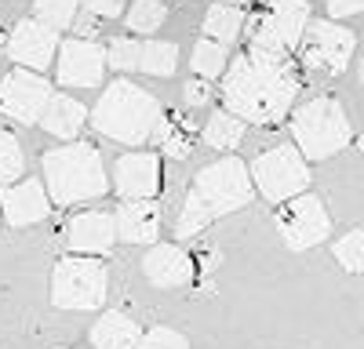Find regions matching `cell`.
Wrapping results in <instances>:
<instances>
[{
  "instance_id": "obj_12",
  "label": "cell",
  "mask_w": 364,
  "mask_h": 349,
  "mask_svg": "<svg viewBox=\"0 0 364 349\" xmlns=\"http://www.w3.org/2000/svg\"><path fill=\"white\" fill-rule=\"evenodd\" d=\"M106 66L117 73H146V77H175L178 48L171 40H135L117 37L106 48Z\"/></svg>"
},
{
  "instance_id": "obj_22",
  "label": "cell",
  "mask_w": 364,
  "mask_h": 349,
  "mask_svg": "<svg viewBox=\"0 0 364 349\" xmlns=\"http://www.w3.org/2000/svg\"><path fill=\"white\" fill-rule=\"evenodd\" d=\"M139 338L142 324L124 309H106L91 328V345L95 349H139Z\"/></svg>"
},
{
  "instance_id": "obj_40",
  "label": "cell",
  "mask_w": 364,
  "mask_h": 349,
  "mask_svg": "<svg viewBox=\"0 0 364 349\" xmlns=\"http://www.w3.org/2000/svg\"><path fill=\"white\" fill-rule=\"evenodd\" d=\"M0 222H4V215H0Z\"/></svg>"
},
{
  "instance_id": "obj_14",
  "label": "cell",
  "mask_w": 364,
  "mask_h": 349,
  "mask_svg": "<svg viewBox=\"0 0 364 349\" xmlns=\"http://www.w3.org/2000/svg\"><path fill=\"white\" fill-rule=\"evenodd\" d=\"M109 189L117 200H157L164 193V164L161 153H124L117 157Z\"/></svg>"
},
{
  "instance_id": "obj_16",
  "label": "cell",
  "mask_w": 364,
  "mask_h": 349,
  "mask_svg": "<svg viewBox=\"0 0 364 349\" xmlns=\"http://www.w3.org/2000/svg\"><path fill=\"white\" fill-rule=\"evenodd\" d=\"M142 277L161 291H178V287L197 284V266H193V255L186 248L157 240L142 255Z\"/></svg>"
},
{
  "instance_id": "obj_23",
  "label": "cell",
  "mask_w": 364,
  "mask_h": 349,
  "mask_svg": "<svg viewBox=\"0 0 364 349\" xmlns=\"http://www.w3.org/2000/svg\"><path fill=\"white\" fill-rule=\"evenodd\" d=\"M245 121H240L237 113H230L226 106L223 109H215L204 121V128H200V142L204 145H211V150H219V153H233L240 142H245Z\"/></svg>"
},
{
  "instance_id": "obj_6",
  "label": "cell",
  "mask_w": 364,
  "mask_h": 349,
  "mask_svg": "<svg viewBox=\"0 0 364 349\" xmlns=\"http://www.w3.org/2000/svg\"><path fill=\"white\" fill-rule=\"evenodd\" d=\"M106 295H109V270L102 258L66 251L51 266V306L55 309L87 313V309H99Z\"/></svg>"
},
{
  "instance_id": "obj_29",
  "label": "cell",
  "mask_w": 364,
  "mask_h": 349,
  "mask_svg": "<svg viewBox=\"0 0 364 349\" xmlns=\"http://www.w3.org/2000/svg\"><path fill=\"white\" fill-rule=\"evenodd\" d=\"M77 11H80V0H33V15H37L41 22L55 26L58 33L73 26Z\"/></svg>"
},
{
  "instance_id": "obj_25",
  "label": "cell",
  "mask_w": 364,
  "mask_h": 349,
  "mask_svg": "<svg viewBox=\"0 0 364 349\" xmlns=\"http://www.w3.org/2000/svg\"><path fill=\"white\" fill-rule=\"evenodd\" d=\"M190 66H193V73L204 77V80H219V77L226 73V66H230V44L211 40V37H200V40L193 44Z\"/></svg>"
},
{
  "instance_id": "obj_2",
  "label": "cell",
  "mask_w": 364,
  "mask_h": 349,
  "mask_svg": "<svg viewBox=\"0 0 364 349\" xmlns=\"http://www.w3.org/2000/svg\"><path fill=\"white\" fill-rule=\"evenodd\" d=\"M252 200H255V186H252V171L245 160L233 153L211 160L193 174V186L178 211L175 237L178 240L204 237V229H211L219 218H226L233 211H245Z\"/></svg>"
},
{
  "instance_id": "obj_13",
  "label": "cell",
  "mask_w": 364,
  "mask_h": 349,
  "mask_svg": "<svg viewBox=\"0 0 364 349\" xmlns=\"http://www.w3.org/2000/svg\"><path fill=\"white\" fill-rule=\"evenodd\" d=\"M55 80L58 87H73V92H87L99 87L106 77V48L99 40H84V37H66L58 44L55 55Z\"/></svg>"
},
{
  "instance_id": "obj_17",
  "label": "cell",
  "mask_w": 364,
  "mask_h": 349,
  "mask_svg": "<svg viewBox=\"0 0 364 349\" xmlns=\"http://www.w3.org/2000/svg\"><path fill=\"white\" fill-rule=\"evenodd\" d=\"M51 196L44 179H15L11 186L0 189V215H4V226L11 229H26L37 226L51 215Z\"/></svg>"
},
{
  "instance_id": "obj_15",
  "label": "cell",
  "mask_w": 364,
  "mask_h": 349,
  "mask_svg": "<svg viewBox=\"0 0 364 349\" xmlns=\"http://www.w3.org/2000/svg\"><path fill=\"white\" fill-rule=\"evenodd\" d=\"M58 44H63V40H58V29L48 26V22H41V18L33 15V18L15 22V29L8 33V48H4V55L11 58L15 66H26V70L44 73V70L55 66Z\"/></svg>"
},
{
  "instance_id": "obj_37",
  "label": "cell",
  "mask_w": 364,
  "mask_h": 349,
  "mask_svg": "<svg viewBox=\"0 0 364 349\" xmlns=\"http://www.w3.org/2000/svg\"><path fill=\"white\" fill-rule=\"evenodd\" d=\"M357 150H360V153H364V135H360V138H357Z\"/></svg>"
},
{
  "instance_id": "obj_32",
  "label": "cell",
  "mask_w": 364,
  "mask_h": 349,
  "mask_svg": "<svg viewBox=\"0 0 364 349\" xmlns=\"http://www.w3.org/2000/svg\"><path fill=\"white\" fill-rule=\"evenodd\" d=\"M80 8L91 11V15H99L102 22H109V18H120V15H124L128 0H80Z\"/></svg>"
},
{
  "instance_id": "obj_4",
  "label": "cell",
  "mask_w": 364,
  "mask_h": 349,
  "mask_svg": "<svg viewBox=\"0 0 364 349\" xmlns=\"http://www.w3.org/2000/svg\"><path fill=\"white\" fill-rule=\"evenodd\" d=\"M161 109L164 106L157 102L154 92H146L128 77H117L113 84L102 87L95 109H91V128L120 145H146L154 138Z\"/></svg>"
},
{
  "instance_id": "obj_35",
  "label": "cell",
  "mask_w": 364,
  "mask_h": 349,
  "mask_svg": "<svg viewBox=\"0 0 364 349\" xmlns=\"http://www.w3.org/2000/svg\"><path fill=\"white\" fill-rule=\"evenodd\" d=\"M223 4H233V8H248L252 0H223Z\"/></svg>"
},
{
  "instance_id": "obj_9",
  "label": "cell",
  "mask_w": 364,
  "mask_h": 349,
  "mask_svg": "<svg viewBox=\"0 0 364 349\" xmlns=\"http://www.w3.org/2000/svg\"><path fill=\"white\" fill-rule=\"evenodd\" d=\"M273 229L288 251H310L321 240L331 237V215L324 208V200L310 189H302L281 204H273Z\"/></svg>"
},
{
  "instance_id": "obj_19",
  "label": "cell",
  "mask_w": 364,
  "mask_h": 349,
  "mask_svg": "<svg viewBox=\"0 0 364 349\" xmlns=\"http://www.w3.org/2000/svg\"><path fill=\"white\" fill-rule=\"evenodd\" d=\"M117 218V240L120 244H157L161 240V204L157 200H120V208L113 211Z\"/></svg>"
},
{
  "instance_id": "obj_10",
  "label": "cell",
  "mask_w": 364,
  "mask_h": 349,
  "mask_svg": "<svg viewBox=\"0 0 364 349\" xmlns=\"http://www.w3.org/2000/svg\"><path fill=\"white\" fill-rule=\"evenodd\" d=\"M357 37L346 26H339V18H321L306 26V33L299 40V66L306 73H321V77H343L350 70Z\"/></svg>"
},
{
  "instance_id": "obj_3",
  "label": "cell",
  "mask_w": 364,
  "mask_h": 349,
  "mask_svg": "<svg viewBox=\"0 0 364 349\" xmlns=\"http://www.w3.org/2000/svg\"><path fill=\"white\" fill-rule=\"evenodd\" d=\"M44 186L55 208H77V204L99 200L109 193V171L102 164L99 145L91 142H58L41 157Z\"/></svg>"
},
{
  "instance_id": "obj_34",
  "label": "cell",
  "mask_w": 364,
  "mask_h": 349,
  "mask_svg": "<svg viewBox=\"0 0 364 349\" xmlns=\"http://www.w3.org/2000/svg\"><path fill=\"white\" fill-rule=\"evenodd\" d=\"M328 18H353L364 15V0H324Z\"/></svg>"
},
{
  "instance_id": "obj_20",
  "label": "cell",
  "mask_w": 364,
  "mask_h": 349,
  "mask_svg": "<svg viewBox=\"0 0 364 349\" xmlns=\"http://www.w3.org/2000/svg\"><path fill=\"white\" fill-rule=\"evenodd\" d=\"M149 142H154L164 157L186 160V157H193L197 142H200V124L193 121L186 109H161L154 138H149Z\"/></svg>"
},
{
  "instance_id": "obj_36",
  "label": "cell",
  "mask_w": 364,
  "mask_h": 349,
  "mask_svg": "<svg viewBox=\"0 0 364 349\" xmlns=\"http://www.w3.org/2000/svg\"><path fill=\"white\" fill-rule=\"evenodd\" d=\"M8 48V33H4V29H0V51H4Z\"/></svg>"
},
{
  "instance_id": "obj_27",
  "label": "cell",
  "mask_w": 364,
  "mask_h": 349,
  "mask_svg": "<svg viewBox=\"0 0 364 349\" xmlns=\"http://www.w3.org/2000/svg\"><path fill=\"white\" fill-rule=\"evenodd\" d=\"M22 171H26V153H22L18 135L11 128H0V189L22 179Z\"/></svg>"
},
{
  "instance_id": "obj_1",
  "label": "cell",
  "mask_w": 364,
  "mask_h": 349,
  "mask_svg": "<svg viewBox=\"0 0 364 349\" xmlns=\"http://www.w3.org/2000/svg\"><path fill=\"white\" fill-rule=\"evenodd\" d=\"M302 92V66L291 62V55H266V51H240L219 77V99L230 113L245 124L277 128L295 109Z\"/></svg>"
},
{
  "instance_id": "obj_11",
  "label": "cell",
  "mask_w": 364,
  "mask_h": 349,
  "mask_svg": "<svg viewBox=\"0 0 364 349\" xmlns=\"http://www.w3.org/2000/svg\"><path fill=\"white\" fill-rule=\"evenodd\" d=\"M55 87L44 73L15 66L0 77V116H8L11 124H41V113Z\"/></svg>"
},
{
  "instance_id": "obj_38",
  "label": "cell",
  "mask_w": 364,
  "mask_h": 349,
  "mask_svg": "<svg viewBox=\"0 0 364 349\" xmlns=\"http://www.w3.org/2000/svg\"><path fill=\"white\" fill-rule=\"evenodd\" d=\"M360 87H364V58H360Z\"/></svg>"
},
{
  "instance_id": "obj_33",
  "label": "cell",
  "mask_w": 364,
  "mask_h": 349,
  "mask_svg": "<svg viewBox=\"0 0 364 349\" xmlns=\"http://www.w3.org/2000/svg\"><path fill=\"white\" fill-rule=\"evenodd\" d=\"M70 29H73V33H77V37H84V40H95V37L102 33V18H99V15H91V11H84V8H80Z\"/></svg>"
},
{
  "instance_id": "obj_7",
  "label": "cell",
  "mask_w": 364,
  "mask_h": 349,
  "mask_svg": "<svg viewBox=\"0 0 364 349\" xmlns=\"http://www.w3.org/2000/svg\"><path fill=\"white\" fill-rule=\"evenodd\" d=\"M310 18V0H262V8L245 18V40L266 55H295Z\"/></svg>"
},
{
  "instance_id": "obj_5",
  "label": "cell",
  "mask_w": 364,
  "mask_h": 349,
  "mask_svg": "<svg viewBox=\"0 0 364 349\" xmlns=\"http://www.w3.org/2000/svg\"><path fill=\"white\" fill-rule=\"evenodd\" d=\"M288 128H291V142L299 145V153L306 160H328L353 142L350 113L331 95H317L310 102L295 106L288 113Z\"/></svg>"
},
{
  "instance_id": "obj_18",
  "label": "cell",
  "mask_w": 364,
  "mask_h": 349,
  "mask_svg": "<svg viewBox=\"0 0 364 349\" xmlns=\"http://www.w3.org/2000/svg\"><path fill=\"white\" fill-rule=\"evenodd\" d=\"M63 244L73 255H95L106 258L117 248V218L113 211H77L66 229H63Z\"/></svg>"
},
{
  "instance_id": "obj_8",
  "label": "cell",
  "mask_w": 364,
  "mask_h": 349,
  "mask_svg": "<svg viewBox=\"0 0 364 349\" xmlns=\"http://www.w3.org/2000/svg\"><path fill=\"white\" fill-rule=\"evenodd\" d=\"M252 186H255V196L269 200V204H281L302 189H310L314 174H310V160L299 153L295 142H277L262 150L252 164Z\"/></svg>"
},
{
  "instance_id": "obj_24",
  "label": "cell",
  "mask_w": 364,
  "mask_h": 349,
  "mask_svg": "<svg viewBox=\"0 0 364 349\" xmlns=\"http://www.w3.org/2000/svg\"><path fill=\"white\" fill-rule=\"evenodd\" d=\"M245 18H248V8H233V4H223V0H215V4L204 11L200 33L211 37V40L233 44L237 37H245Z\"/></svg>"
},
{
  "instance_id": "obj_30",
  "label": "cell",
  "mask_w": 364,
  "mask_h": 349,
  "mask_svg": "<svg viewBox=\"0 0 364 349\" xmlns=\"http://www.w3.org/2000/svg\"><path fill=\"white\" fill-rule=\"evenodd\" d=\"M139 349H190V338L182 335V331H175V328L157 324V328H146L142 331Z\"/></svg>"
},
{
  "instance_id": "obj_26",
  "label": "cell",
  "mask_w": 364,
  "mask_h": 349,
  "mask_svg": "<svg viewBox=\"0 0 364 349\" xmlns=\"http://www.w3.org/2000/svg\"><path fill=\"white\" fill-rule=\"evenodd\" d=\"M164 18H168V8L161 0H128V8H124V26L135 37H154L164 26Z\"/></svg>"
},
{
  "instance_id": "obj_21",
  "label": "cell",
  "mask_w": 364,
  "mask_h": 349,
  "mask_svg": "<svg viewBox=\"0 0 364 349\" xmlns=\"http://www.w3.org/2000/svg\"><path fill=\"white\" fill-rule=\"evenodd\" d=\"M84 124H87V109H84V102H77L70 95H51L48 106H44V113H41V128L51 138H58V142L80 138Z\"/></svg>"
},
{
  "instance_id": "obj_39",
  "label": "cell",
  "mask_w": 364,
  "mask_h": 349,
  "mask_svg": "<svg viewBox=\"0 0 364 349\" xmlns=\"http://www.w3.org/2000/svg\"><path fill=\"white\" fill-rule=\"evenodd\" d=\"M58 349H70V345H58Z\"/></svg>"
},
{
  "instance_id": "obj_31",
  "label": "cell",
  "mask_w": 364,
  "mask_h": 349,
  "mask_svg": "<svg viewBox=\"0 0 364 349\" xmlns=\"http://www.w3.org/2000/svg\"><path fill=\"white\" fill-rule=\"evenodd\" d=\"M182 95H186V106L190 109H200V106H211L219 95H215V80H204L193 73V80H186V87H182Z\"/></svg>"
},
{
  "instance_id": "obj_28",
  "label": "cell",
  "mask_w": 364,
  "mask_h": 349,
  "mask_svg": "<svg viewBox=\"0 0 364 349\" xmlns=\"http://www.w3.org/2000/svg\"><path fill=\"white\" fill-rule=\"evenodd\" d=\"M331 258L346 273H364V229H346L339 240H331Z\"/></svg>"
}]
</instances>
